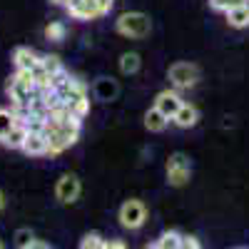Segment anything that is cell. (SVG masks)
Here are the masks:
<instances>
[{"label":"cell","mask_w":249,"mask_h":249,"mask_svg":"<svg viewBox=\"0 0 249 249\" xmlns=\"http://www.w3.org/2000/svg\"><path fill=\"white\" fill-rule=\"evenodd\" d=\"M65 23H60V20H53V23L45 28V37L53 40V43H60V40H65Z\"/></svg>","instance_id":"cell-16"},{"label":"cell","mask_w":249,"mask_h":249,"mask_svg":"<svg viewBox=\"0 0 249 249\" xmlns=\"http://www.w3.org/2000/svg\"><path fill=\"white\" fill-rule=\"evenodd\" d=\"M172 122L177 124V127H182V130H190V127H195V124L199 122V110L192 105V102H182V107L177 110Z\"/></svg>","instance_id":"cell-9"},{"label":"cell","mask_w":249,"mask_h":249,"mask_svg":"<svg viewBox=\"0 0 249 249\" xmlns=\"http://www.w3.org/2000/svg\"><path fill=\"white\" fill-rule=\"evenodd\" d=\"M25 137H28V127H25V122H18L15 127L3 137V144H5V147H13V150H23Z\"/></svg>","instance_id":"cell-12"},{"label":"cell","mask_w":249,"mask_h":249,"mask_svg":"<svg viewBox=\"0 0 249 249\" xmlns=\"http://www.w3.org/2000/svg\"><path fill=\"white\" fill-rule=\"evenodd\" d=\"M102 244H105V239H102L100 234H85L80 242V249H102Z\"/></svg>","instance_id":"cell-19"},{"label":"cell","mask_w":249,"mask_h":249,"mask_svg":"<svg viewBox=\"0 0 249 249\" xmlns=\"http://www.w3.org/2000/svg\"><path fill=\"white\" fill-rule=\"evenodd\" d=\"M5 204H8V199H5V192H3V190H0V212H3V210H5Z\"/></svg>","instance_id":"cell-23"},{"label":"cell","mask_w":249,"mask_h":249,"mask_svg":"<svg viewBox=\"0 0 249 249\" xmlns=\"http://www.w3.org/2000/svg\"><path fill=\"white\" fill-rule=\"evenodd\" d=\"M179 249H202V247H199V242H197L195 237H184V234H182V244H179Z\"/></svg>","instance_id":"cell-20"},{"label":"cell","mask_w":249,"mask_h":249,"mask_svg":"<svg viewBox=\"0 0 249 249\" xmlns=\"http://www.w3.org/2000/svg\"><path fill=\"white\" fill-rule=\"evenodd\" d=\"M82 195V182L77 175H62L57 182H55V199L60 204H75Z\"/></svg>","instance_id":"cell-5"},{"label":"cell","mask_w":249,"mask_h":249,"mask_svg":"<svg viewBox=\"0 0 249 249\" xmlns=\"http://www.w3.org/2000/svg\"><path fill=\"white\" fill-rule=\"evenodd\" d=\"M167 124H170V117H164L155 105L144 112V127H147L150 132H164V130H167Z\"/></svg>","instance_id":"cell-11"},{"label":"cell","mask_w":249,"mask_h":249,"mask_svg":"<svg viewBox=\"0 0 249 249\" xmlns=\"http://www.w3.org/2000/svg\"><path fill=\"white\" fill-rule=\"evenodd\" d=\"M115 30L122 37L142 40V37H147L152 33V20H150L147 13H142V10H127V13H122L115 20Z\"/></svg>","instance_id":"cell-1"},{"label":"cell","mask_w":249,"mask_h":249,"mask_svg":"<svg viewBox=\"0 0 249 249\" xmlns=\"http://www.w3.org/2000/svg\"><path fill=\"white\" fill-rule=\"evenodd\" d=\"M23 152L30 157H40V155H48V140L43 132H33L28 130V137L23 142Z\"/></svg>","instance_id":"cell-10"},{"label":"cell","mask_w":249,"mask_h":249,"mask_svg":"<svg viewBox=\"0 0 249 249\" xmlns=\"http://www.w3.org/2000/svg\"><path fill=\"white\" fill-rule=\"evenodd\" d=\"M33 242H35V234H33L30 227H20V230L15 232V247H18V249H25V247L33 244Z\"/></svg>","instance_id":"cell-18"},{"label":"cell","mask_w":249,"mask_h":249,"mask_svg":"<svg viewBox=\"0 0 249 249\" xmlns=\"http://www.w3.org/2000/svg\"><path fill=\"white\" fill-rule=\"evenodd\" d=\"M20 120L15 117V112L13 110H8V107H0V142H3V137L15 127Z\"/></svg>","instance_id":"cell-14"},{"label":"cell","mask_w":249,"mask_h":249,"mask_svg":"<svg viewBox=\"0 0 249 249\" xmlns=\"http://www.w3.org/2000/svg\"><path fill=\"white\" fill-rule=\"evenodd\" d=\"M157 244H160V249H179V244H182V234L175 232V230H170V232H164V234L157 239Z\"/></svg>","instance_id":"cell-15"},{"label":"cell","mask_w":249,"mask_h":249,"mask_svg":"<svg viewBox=\"0 0 249 249\" xmlns=\"http://www.w3.org/2000/svg\"><path fill=\"white\" fill-rule=\"evenodd\" d=\"M117 219L124 230H140L147 222V207L142 199H124L117 212Z\"/></svg>","instance_id":"cell-3"},{"label":"cell","mask_w":249,"mask_h":249,"mask_svg":"<svg viewBox=\"0 0 249 249\" xmlns=\"http://www.w3.org/2000/svg\"><path fill=\"white\" fill-rule=\"evenodd\" d=\"M140 68H142L140 53L130 50V53H122L120 55V72L122 75H135V72H140Z\"/></svg>","instance_id":"cell-13"},{"label":"cell","mask_w":249,"mask_h":249,"mask_svg":"<svg viewBox=\"0 0 249 249\" xmlns=\"http://www.w3.org/2000/svg\"><path fill=\"white\" fill-rule=\"evenodd\" d=\"M182 102H184V100H182L179 90L172 88V90H162V92L155 97V107H157L164 117H170V120H172V117L177 115V110L182 107Z\"/></svg>","instance_id":"cell-6"},{"label":"cell","mask_w":249,"mask_h":249,"mask_svg":"<svg viewBox=\"0 0 249 249\" xmlns=\"http://www.w3.org/2000/svg\"><path fill=\"white\" fill-rule=\"evenodd\" d=\"M102 249H127V244H124V242H120V239H105Z\"/></svg>","instance_id":"cell-21"},{"label":"cell","mask_w":249,"mask_h":249,"mask_svg":"<svg viewBox=\"0 0 249 249\" xmlns=\"http://www.w3.org/2000/svg\"><path fill=\"white\" fill-rule=\"evenodd\" d=\"M13 62H15V70H33V68L40 65V55H37L33 48L20 45V48H15V53H13Z\"/></svg>","instance_id":"cell-8"},{"label":"cell","mask_w":249,"mask_h":249,"mask_svg":"<svg viewBox=\"0 0 249 249\" xmlns=\"http://www.w3.org/2000/svg\"><path fill=\"white\" fill-rule=\"evenodd\" d=\"M50 3H53V5H62V8H65V5H68V0H50Z\"/></svg>","instance_id":"cell-24"},{"label":"cell","mask_w":249,"mask_h":249,"mask_svg":"<svg viewBox=\"0 0 249 249\" xmlns=\"http://www.w3.org/2000/svg\"><path fill=\"white\" fill-rule=\"evenodd\" d=\"M92 92L97 100L102 102H110V100H117L120 95V82L115 77H97L95 85H92Z\"/></svg>","instance_id":"cell-7"},{"label":"cell","mask_w":249,"mask_h":249,"mask_svg":"<svg viewBox=\"0 0 249 249\" xmlns=\"http://www.w3.org/2000/svg\"><path fill=\"white\" fill-rule=\"evenodd\" d=\"M0 249H8V247H5V242H3V239H0Z\"/></svg>","instance_id":"cell-26"},{"label":"cell","mask_w":249,"mask_h":249,"mask_svg":"<svg viewBox=\"0 0 249 249\" xmlns=\"http://www.w3.org/2000/svg\"><path fill=\"white\" fill-rule=\"evenodd\" d=\"M247 0H210V5H212V10H217V13H230V10H234V8H239V5H244Z\"/></svg>","instance_id":"cell-17"},{"label":"cell","mask_w":249,"mask_h":249,"mask_svg":"<svg viewBox=\"0 0 249 249\" xmlns=\"http://www.w3.org/2000/svg\"><path fill=\"white\" fill-rule=\"evenodd\" d=\"M147 249H160V244H157V242H155V244H150V247H147Z\"/></svg>","instance_id":"cell-25"},{"label":"cell","mask_w":249,"mask_h":249,"mask_svg":"<svg viewBox=\"0 0 249 249\" xmlns=\"http://www.w3.org/2000/svg\"><path fill=\"white\" fill-rule=\"evenodd\" d=\"M164 170H167V182L172 187H184L187 182L192 179V162H190V157H187L184 152L170 155L167 167Z\"/></svg>","instance_id":"cell-4"},{"label":"cell","mask_w":249,"mask_h":249,"mask_svg":"<svg viewBox=\"0 0 249 249\" xmlns=\"http://www.w3.org/2000/svg\"><path fill=\"white\" fill-rule=\"evenodd\" d=\"M25 249H50V244H45V242H40V239H35L33 244H28Z\"/></svg>","instance_id":"cell-22"},{"label":"cell","mask_w":249,"mask_h":249,"mask_svg":"<svg viewBox=\"0 0 249 249\" xmlns=\"http://www.w3.org/2000/svg\"><path fill=\"white\" fill-rule=\"evenodd\" d=\"M237 249H247V247H237Z\"/></svg>","instance_id":"cell-27"},{"label":"cell","mask_w":249,"mask_h":249,"mask_svg":"<svg viewBox=\"0 0 249 249\" xmlns=\"http://www.w3.org/2000/svg\"><path fill=\"white\" fill-rule=\"evenodd\" d=\"M199 68L195 65V62H184V60H179V62H175V65H170V70H167V80H170V85L175 88V90H190V88H195L197 82H199Z\"/></svg>","instance_id":"cell-2"}]
</instances>
